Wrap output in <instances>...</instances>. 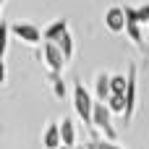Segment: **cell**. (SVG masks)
I'll return each instance as SVG.
<instances>
[{
  "label": "cell",
  "instance_id": "obj_6",
  "mask_svg": "<svg viewBox=\"0 0 149 149\" xmlns=\"http://www.w3.org/2000/svg\"><path fill=\"white\" fill-rule=\"evenodd\" d=\"M102 21H105V29H107V31H113V34H120V31H126V26H128L126 8H123V5H110V8H105V13H102Z\"/></svg>",
  "mask_w": 149,
  "mask_h": 149
},
{
  "label": "cell",
  "instance_id": "obj_15",
  "mask_svg": "<svg viewBox=\"0 0 149 149\" xmlns=\"http://www.w3.org/2000/svg\"><path fill=\"white\" fill-rule=\"evenodd\" d=\"M110 86H113V94H120V97H126V89H128V76H126V73H113V81H110Z\"/></svg>",
  "mask_w": 149,
  "mask_h": 149
},
{
  "label": "cell",
  "instance_id": "obj_7",
  "mask_svg": "<svg viewBox=\"0 0 149 149\" xmlns=\"http://www.w3.org/2000/svg\"><path fill=\"white\" fill-rule=\"evenodd\" d=\"M110 81H113V73H107V71H97L94 73V100L97 102H107L110 100V94H113V86H110Z\"/></svg>",
  "mask_w": 149,
  "mask_h": 149
},
{
  "label": "cell",
  "instance_id": "obj_11",
  "mask_svg": "<svg viewBox=\"0 0 149 149\" xmlns=\"http://www.w3.org/2000/svg\"><path fill=\"white\" fill-rule=\"evenodd\" d=\"M126 34H128V39L139 47V50H144V31H141V24H136V21H128V26H126Z\"/></svg>",
  "mask_w": 149,
  "mask_h": 149
},
{
  "label": "cell",
  "instance_id": "obj_13",
  "mask_svg": "<svg viewBox=\"0 0 149 149\" xmlns=\"http://www.w3.org/2000/svg\"><path fill=\"white\" fill-rule=\"evenodd\" d=\"M107 105V110L113 113V115H126V97H120V94H110V100L105 102Z\"/></svg>",
  "mask_w": 149,
  "mask_h": 149
},
{
  "label": "cell",
  "instance_id": "obj_21",
  "mask_svg": "<svg viewBox=\"0 0 149 149\" xmlns=\"http://www.w3.org/2000/svg\"><path fill=\"white\" fill-rule=\"evenodd\" d=\"M84 149H86V147H84Z\"/></svg>",
  "mask_w": 149,
  "mask_h": 149
},
{
  "label": "cell",
  "instance_id": "obj_4",
  "mask_svg": "<svg viewBox=\"0 0 149 149\" xmlns=\"http://www.w3.org/2000/svg\"><path fill=\"white\" fill-rule=\"evenodd\" d=\"M10 31L18 42L29 45V47H39V42H45L42 31L37 24H29V21H18V24H10Z\"/></svg>",
  "mask_w": 149,
  "mask_h": 149
},
{
  "label": "cell",
  "instance_id": "obj_2",
  "mask_svg": "<svg viewBox=\"0 0 149 149\" xmlns=\"http://www.w3.org/2000/svg\"><path fill=\"white\" fill-rule=\"evenodd\" d=\"M39 60H42V65L47 68V73H63L65 58H63V52H60L58 45L42 42V47H39Z\"/></svg>",
  "mask_w": 149,
  "mask_h": 149
},
{
  "label": "cell",
  "instance_id": "obj_14",
  "mask_svg": "<svg viewBox=\"0 0 149 149\" xmlns=\"http://www.w3.org/2000/svg\"><path fill=\"white\" fill-rule=\"evenodd\" d=\"M58 47H60V52H63V58H65V63L73 58V52H76V45H73V34L68 31L60 42H58Z\"/></svg>",
  "mask_w": 149,
  "mask_h": 149
},
{
  "label": "cell",
  "instance_id": "obj_12",
  "mask_svg": "<svg viewBox=\"0 0 149 149\" xmlns=\"http://www.w3.org/2000/svg\"><path fill=\"white\" fill-rule=\"evenodd\" d=\"M10 21L3 18L0 21V45H3V60H8V47H10Z\"/></svg>",
  "mask_w": 149,
  "mask_h": 149
},
{
  "label": "cell",
  "instance_id": "obj_17",
  "mask_svg": "<svg viewBox=\"0 0 149 149\" xmlns=\"http://www.w3.org/2000/svg\"><path fill=\"white\" fill-rule=\"evenodd\" d=\"M86 149H123V147H118L115 141H89Z\"/></svg>",
  "mask_w": 149,
  "mask_h": 149
},
{
  "label": "cell",
  "instance_id": "obj_3",
  "mask_svg": "<svg viewBox=\"0 0 149 149\" xmlns=\"http://www.w3.org/2000/svg\"><path fill=\"white\" fill-rule=\"evenodd\" d=\"M94 128L105 134V141H115L118 134H115V126H113V113L107 110L105 102H94V118H92Z\"/></svg>",
  "mask_w": 149,
  "mask_h": 149
},
{
  "label": "cell",
  "instance_id": "obj_1",
  "mask_svg": "<svg viewBox=\"0 0 149 149\" xmlns=\"http://www.w3.org/2000/svg\"><path fill=\"white\" fill-rule=\"evenodd\" d=\"M94 102L97 100H92V94L86 92V86L81 81H76L73 84V110L84 120V126H89V128H94V123H92V118H94Z\"/></svg>",
  "mask_w": 149,
  "mask_h": 149
},
{
  "label": "cell",
  "instance_id": "obj_16",
  "mask_svg": "<svg viewBox=\"0 0 149 149\" xmlns=\"http://www.w3.org/2000/svg\"><path fill=\"white\" fill-rule=\"evenodd\" d=\"M47 79H50L52 94H55L58 100H63V97H65V84H63V76H60V73H47Z\"/></svg>",
  "mask_w": 149,
  "mask_h": 149
},
{
  "label": "cell",
  "instance_id": "obj_8",
  "mask_svg": "<svg viewBox=\"0 0 149 149\" xmlns=\"http://www.w3.org/2000/svg\"><path fill=\"white\" fill-rule=\"evenodd\" d=\"M68 31H71V29H68V18H55V21H50V24L42 29V37H45V42L58 45Z\"/></svg>",
  "mask_w": 149,
  "mask_h": 149
},
{
  "label": "cell",
  "instance_id": "obj_5",
  "mask_svg": "<svg viewBox=\"0 0 149 149\" xmlns=\"http://www.w3.org/2000/svg\"><path fill=\"white\" fill-rule=\"evenodd\" d=\"M136 105H139V81H136V65H128V89H126V126L134 120V113H136Z\"/></svg>",
  "mask_w": 149,
  "mask_h": 149
},
{
  "label": "cell",
  "instance_id": "obj_9",
  "mask_svg": "<svg viewBox=\"0 0 149 149\" xmlns=\"http://www.w3.org/2000/svg\"><path fill=\"white\" fill-rule=\"evenodd\" d=\"M42 147L45 149H60L63 136H60V120H50L42 131Z\"/></svg>",
  "mask_w": 149,
  "mask_h": 149
},
{
  "label": "cell",
  "instance_id": "obj_20",
  "mask_svg": "<svg viewBox=\"0 0 149 149\" xmlns=\"http://www.w3.org/2000/svg\"><path fill=\"white\" fill-rule=\"evenodd\" d=\"M3 3H5V0H3Z\"/></svg>",
  "mask_w": 149,
  "mask_h": 149
},
{
  "label": "cell",
  "instance_id": "obj_19",
  "mask_svg": "<svg viewBox=\"0 0 149 149\" xmlns=\"http://www.w3.org/2000/svg\"><path fill=\"white\" fill-rule=\"evenodd\" d=\"M60 149H71V147H60Z\"/></svg>",
  "mask_w": 149,
  "mask_h": 149
},
{
  "label": "cell",
  "instance_id": "obj_18",
  "mask_svg": "<svg viewBox=\"0 0 149 149\" xmlns=\"http://www.w3.org/2000/svg\"><path fill=\"white\" fill-rule=\"evenodd\" d=\"M147 50H149V26H147Z\"/></svg>",
  "mask_w": 149,
  "mask_h": 149
},
{
  "label": "cell",
  "instance_id": "obj_10",
  "mask_svg": "<svg viewBox=\"0 0 149 149\" xmlns=\"http://www.w3.org/2000/svg\"><path fill=\"white\" fill-rule=\"evenodd\" d=\"M60 136H63V147L76 149V126L71 118H63L60 120Z\"/></svg>",
  "mask_w": 149,
  "mask_h": 149
}]
</instances>
